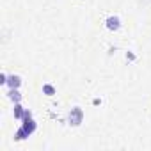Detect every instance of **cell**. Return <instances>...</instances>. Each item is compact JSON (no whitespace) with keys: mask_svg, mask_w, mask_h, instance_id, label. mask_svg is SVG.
<instances>
[{"mask_svg":"<svg viewBox=\"0 0 151 151\" xmlns=\"http://www.w3.org/2000/svg\"><path fill=\"white\" fill-rule=\"evenodd\" d=\"M22 128H23V130L30 135V133L36 130V123L32 121V117H25V119H23V126H22Z\"/></svg>","mask_w":151,"mask_h":151,"instance_id":"obj_2","label":"cell"},{"mask_svg":"<svg viewBox=\"0 0 151 151\" xmlns=\"http://www.w3.org/2000/svg\"><path fill=\"white\" fill-rule=\"evenodd\" d=\"M82 116H84V114H82V110H80L78 107H77V109H73L71 114H69V123L75 124V126L80 124V123H82Z\"/></svg>","mask_w":151,"mask_h":151,"instance_id":"obj_1","label":"cell"},{"mask_svg":"<svg viewBox=\"0 0 151 151\" xmlns=\"http://www.w3.org/2000/svg\"><path fill=\"white\" fill-rule=\"evenodd\" d=\"M9 96H11V100H14V101H20V93H18L16 89H11Z\"/></svg>","mask_w":151,"mask_h":151,"instance_id":"obj_7","label":"cell"},{"mask_svg":"<svg viewBox=\"0 0 151 151\" xmlns=\"http://www.w3.org/2000/svg\"><path fill=\"white\" fill-rule=\"evenodd\" d=\"M43 91H45V93H46V94H48V96H52V94H53V93H55V89H53V87H52V86H45V87H43Z\"/></svg>","mask_w":151,"mask_h":151,"instance_id":"obj_8","label":"cell"},{"mask_svg":"<svg viewBox=\"0 0 151 151\" xmlns=\"http://www.w3.org/2000/svg\"><path fill=\"white\" fill-rule=\"evenodd\" d=\"M23 114H25V110L22 109V105H18V103H16V105H14V116L20 119V117H23Z\"/></svg>","mask_w":151,"mask_h":151,"instance_id":"obj_5","label":"cell"},{"mask_svg":"<svg viewBox=\"0 0 151 151\" xmlns=\"http://www.w3.org/2000/svg\"><path fill=\"white\" fill-rule=\"evenodd\" d=\"M25 137H29V133H27L23 128H20V130H18V133H16V139H18V140H23Z\"/></svg>","mask_w":151,"mask_h":151,"instance_id":"obj_6","label":"cell"},{"mask_svg":"<svg viewBox=\"0 0 151 151\" xmlns=\"http://www.w3.org/2000/svg\"><path fill=\"white\" fill-rule=\"evenodd\" d=\"M107 29L109 30H117L119 29V18L117 16H110L107 20Z\"/></svg>","mask_w":151,"mask_h":151,"instance_id":"obj_3","label":"cell"},{"mask_svg":"<svg viewBox=\"0 0 151 151\" xmlns=\"http://www.w3.org/2000/svg\"><path fill=\"white\" fill-rule=\"evenodd\" d=\"M7 84H9V87H11V89H16V87L22 84V78H20V77H16V75H13V77H9Z\"/></svg>","mask_w":151,"mask_h":151,"instance_id":"obj_4","label":"cell"}]
</instances>
